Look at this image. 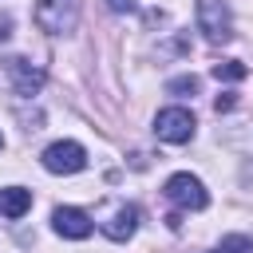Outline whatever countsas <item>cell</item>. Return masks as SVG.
<instances>
[{
	"label": "cell",
	"instance_id": "cell-8",
	"mask_svg": "<svg viewBox=\"0 0 253 253\" xmlns=\"http://www.w3.org/2000/svg\"><path fill=\"white\" fill-rule=\"evenodd\" d=\"M134 229H138V206H119L115 217L103 221V233H107L111 241H126Z\"/></svg>",
	"mask_w": 253,
	"mask_h": 253
},
{
	"label": "cell",
	"instance_id": "cell-10",
	"mask_svg": "<svg viewBox=\"0 0 253 253\" xmlns=\"http://www.w3.org/2000/svg\"><path fill=\"white\" fill-rule=\"evenodd\" d=\"M245 75H249V67H245V63H237V59L213 63V79H217V83H241Z\"/></svg>",
	"mask_w": 253,
	"mask_h": 253
},
{
	"label": "cell",
	"instance_id": "cell-15",
	"mask_svg": "<svg viewBox=\"0 0 253 253\" xmlns=\"http://www.w3.org/2000/svg\"><path fill=\"white\" fill-rule=\"evenodd\" d=\"M233 107V95H217V111H229Z\"/></svg>",
	"mask_w": 253,
	"mask_h": 253
},
{
	"label": "cell",
	"instance_id": "cell-9",
	"mask_svg": "<svg viewBox=\"0 0 253 253\" xmlns=\"http://www.w3.org/2000/svg\"><path fill=\"white\" fill-rule=\"evenodd\" d=\"M28 210H32V194H28L24 186L0 190V213H4V217H24Z\"/></svg>",
	"mask_w": 253,
	"mask_h": 253
},
{
	"label": "cell",
	"instance_id": "cell-16",
	"mask_svg": "<svg viewBox=\"0 0 253 253\" xmlns=\"http://www.w3.org/2000/svg\"><path fill=\"white\" fill-rule=\"evenodd\" d=\"M0 146H4V138H0Z\"/></svg>",
	"mask_w": 253,
	"mask_h": 253
},
{
	"label": "cell",
	"instance_id": "cell-14",
	"mask_svg": "<svg viewBox=\"0 0 253 253\" xmlns=\"http://www.w3.org/2000/svg\"><path fill=\"white\" fill-rule=\"evenodd\" d=\"M8 36H12V16H8V12H0V43H4Z\"/></svg>",
	"mask_w": 253,
	"mask_h": 253
},
{
	"label": "cell",
	"instance_id": "cell-12",
	"mask_svg": "<svg viewBox=\"0 0 253 253\" xmlns=\"http://www.w3.org/2000/svg\"><path fill=\"white\" fill-rule=\"evenodd\" d=\"M221 253H253V241L241 237V233H229V237L221 241Z\"/></svg>",
	"mask_w": 253,
	"mask_h": 253
},
{
	"label": "cell",
	"instance_id": "cell-11",
	"mask_svg": "<svg viewBox=\"0 0 253 253\" xmlns=\"http://www.w3.org/2000/svg\"><path fill=\"white\" fill-rule=\"evenodd\" d=\"M198 87H202V83H198V75H178V79H170V83H166V91H170V95H194Z\"/></svg>",
	"mask_w": 253,
	"mask_h": 253
},
{
	"label": "cell",
	"instance_id": "cell-17",
	"mask_svg": "<svg viewBox=\"0 0 253 253\" xmlns=\"http://www.w3.org/2000/svg\"><path fill=\"white\" fill-rule=\"evenodd\" d=\"M217 253H221V249H217Z\"/></svg>",
	"mask_w": 253,
	"mask_h": 253
},
{
	"label": "cell",
	"instance_id": "cell-2",
	"mask_svg": "<svg viewBox=\"0 0 253 253\" xmlns=\"http://www.w3.org/2000/svg\"><path fill=\"white\" fill-rule=\"evenodd\" d=\"M198 28L206 32L210 43H225L233 40V16L225 0H198Z\"/></svg>",
	"mask_w": 253,
	"mask_h": 253
},
{
	"label": "cell",
	"instance_id": "cell-5",
	"mask_svg": "<svg viewBox=\"0 0 253 253\" xmlns=\"http://www.w3.org/2000/svg\"><path fill=\"white\" fill-rule=\"evenodd\" d=\"M83 166H87V150L71 138H59L43 150V170H51V174H79Z\"/></svg>",
	"mask_w": 253,
	"mask_h": 253
},
{
	"label": "cell",
	"instance_id": "cell-1",
	"mask_svg": "<svg viewBox=\"0 0 253 253\" xmlns=\"http://www.w3.org/2000/svg\"><path fill=\"white\" fill-rule=\"evenodd\" d=\"M79 8H83V0H36L32 16H36L40 32H47V36H71L75 24H79Z\"/></svg>",
	"mask_w": 253,
	"mask_h": 253
},
{
	"label": "cell",
	"instance_id": "cell-6",
	"mask_svg": "<svg viewBox=\"0 0 253 253\" xmlns=\"http://www.w3.org/2000/svg\"><path fill=\"white\" fill-rule=\"evenodd\" d=\"M51 225H55V233L67 237V241H83V237H91V229H95V221L87 217V210H75V206H59V210L51 213Z\"/></svg>",
	"mask_w": 253,
	"mask_h": 253
},
{
	"label": "cell",
	"instance_id": "cell-3",
	"mask_svg": "<svg viewBox=\"0 0 253 253\" xmlns=\"http://www.w3.org/2000/svg\"><path fill=\"white\" fill-rule=\"evenodd\" d=\"M194 115L186 111V107H166V111H158L154 115V134L162 138V142H190L194 138Z\"/></svg>",
	"mask_w": 253,
	"mask_h": 253
},
{
	"label": "cell",
	"instance_id": "cell-7",
	"mask_svg": "<svg viewBox=\"0 0 253 253\" xmlns=\"http://www.w3.org/2000/svg\"><path fill=\"white\" fill-rule=\"evenodd\" d=\"M4 67H8V75H12V83H16V91H20L24 99L40 95V87H43V71H40V67H32L24 55H12V59H4Z\"/></svg>",
	"mask_w": 253,
	"mask_h": 253
},
{
	"label": "cell",
	"instance_id": "cell-4",
	"mask_svg": "<svg viewBox=\"0 0 253 253\" xmlns=\"http://www.w3.org/2000/svg\"><path fill=\"white\" fill-rule=\"evenodd\" d=\"M162 194H166L174 206H182V210H206V206H210V194H206V186H202L194 174H170L166 186H162Z\"/></svg>",
	"mask_w": 253,
	"mask_h": 253
},
{
	"label": "cell",
	"instance_id": "cell-13",
	"mask_svg": "<svg viewBox=\"0 0 253 253\" xmlns=\"http://www.w3.org/2000/svg\"><path fill=\"white\" fill-rule=\"evenodd\" d=\"M111 12H134V0H107Z\"/></svg>",
	"mask_w": 253,
	"mask_h": 253
}]
</instances>
